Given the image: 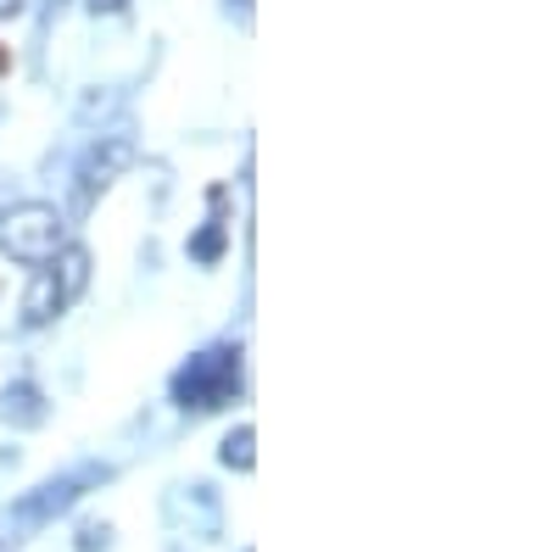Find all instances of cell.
Masks as SVG:
<instances>
[{"instance_id": "cell-3", "label": "cell", "mask_w": 558, "mask_h": 552, "mask_svg": "<svg viewBox=\"0 0 558 552\" xmlns=\"http://www.w3.org/2000/svg\"><path fill=\"white\" fill-rule=\"evenodd\" d=\"M129 168H134V140H123V134H101V140L84 151V162H78V212L96 207V196Z\"/></svg>"}, {"instance_id": "cell-8", "label": "cell", "mask_w": 558, "mask_h": 552, "mask_svg": "<svg viewBox=\"0 0 558 552\" xmlns=\"http://www.w3.org/2000/svg\"><path fill=\"white\" fill-rule=\"evenodd\" d=\"M252 441H257V430H252V425H241L235 436H229V441H223V452H218V457H223V464H229V469H241V475H246V469L257 464V457H252Z\"/></svg>"}, {"instance_id": "cell-1", "label": "cell", "mask_w": 558, "mask_h": 552, "mask_svg": "<svg viewBox=\"0 0 558 552\" xmlns=\"http://www.w3.org/2000/svg\"><path fill=\"white\" fill-rule=\"evenodd\" d=\"M62 246H68V223H62L57 207H45V201H17V207L0 212V252H7L12 262L45 268Z\"/></svg>"}, {"instance_id": "cell-12", "label": "cell", "mask_w": 558, "mask_h": 552, "mask_svg": "<svg viewBox=\"0 0 558 552\" xmlns=\"http://www.w3.org/2000/svg\"><path fill=\"white\" fill-rule=\"evenodd\" d=\"M12 73V51H7V45H0V78H7Z\"/></svg>"}, {"instance_id": "cell-4", "label": "cell", "mask_w": 558, "mask_h": 552, "mask_svg": "<svg viewBox=\"0 0 558 552\" xmlns=\"http://www.w3.org/2000/svg\"><path fill=\"white\" fill-rule=\"evenodd\" d=\"M73 302H68V291H62V280H57V268H34V280H28V291H23V330H45V324H57V318L68 312Z\"/></svg>"}, {"instance_id": "cell-9", "label": "cell", "mask_w": 558, "mask_h": 552, "mask_svg": "<svg viewBox=\"0 0 558 552\" xmlns=\"http://www.w3.org/2000/svg\"><path fill=\"white\" fill-rule=\"evenodd\" d=\"M107 536H112L107 525H89V530L78 536V547H84V552H96V547H107Z\"/></svg>"}, {"instance_id": "cell-2", "label": "cell", "mask_w": 558, "mask_h": 552, "mask_svg": "<svg viewBox=\"0 0 558 552\" xmlns=\"http://www.w3.org/2000/svg\"><path fill=\"white\" fill-rule=\"evenodd\" d=\"M241 346H213L202 357H191V368H179L173 375V396L184 413H213L223 402L241 396Z\"/></svg>"}, {"instance_id": "cell-10", "label": "cell", "mask_w": 558, "mask_h": 552, "mask_svg": "<svg viewBox=\"0 0 558 552\" xmlns=\"http://www.w3.org/2000/svg\"><path fill=\"white\" fill-rule=\"evenodd\" d=\"M129 7V0H89V12H96V17H118Z\"/></svg>"}, {"instance_id": "cell-7", "label": "cell", "mask_w": 558, "mask_h": 552, "mask_svg": "<svg viewBox=\"0 0 558 552\" xmlns=\"http://www.w3.org/2000/svg\"><path fill=\"white\" fill-rule=\"evenodd\" d=\"M51 262H57V280H62V291H68V302H73V296L89 285V252H84V246H62Z\"/></svg>"}, {"instance_id": "cell-5", "label": "cell", "mask_w": 558, "mask_h": 552, "mask_svg": "<svg viewBox=\"0 0 558 552\" xmlns=\"http://www.w3.org/2000/svg\"><path fill=\"white\" fill-rule=\"evenodd\" d=\"M0 419H7V425H23V430H34V425H45V419H51V407H45L39 385L17 380V385H7V391H0Z\"/></svg>"}, {"instance_id": "cell-6", "label": "cell", "mask_w": 558, "mask_h": 552, "mask_svg": "<svg viewBox=\"0 0 558 552\" xmlns=\"http://www.w3.org/2000/svg\"><path fill=\"white\" fill-rule=\"evenodd\" d=\"M78 486H84V475H73V480H51V486H39L34 496H23L17 502V519H28V525H45L51 514H62L68 502L78 496Z\"/></svg>"}, {"instance_id": "cell-11", "label": "cell", "mask_w": 558, "mask_h": 552, "mask_svg": "<svg viewBox=\"0 0 558 552\" xmlns=\"http://www.w3.org/2000/svg\"><path fill=\"white\" fill-rule=\"evenodd\" d=\"M23 7H28V0H0V23H7V17H23Z\"/></svg>"}]
</instances>
